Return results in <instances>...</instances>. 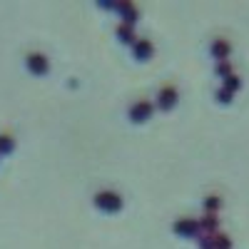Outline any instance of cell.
Masks as SVG:
<instances>
[{
	"instance_id": "obj_3",
	"label": "cell",
	"mask_w": 249,
	"mask_h": 249,
	"mask_svg": "<svg viewBox=\"0 0 249 249\" xmlns=\"http://www.w3.org/2000/svg\"><path fill=\"white\" fill-rule=\"evenodd\" d=\"M10 150H13V140H10L8 135H0V155L10 152Z\"/></svg>"
},
{
	"instance_id": "obj_2",
	"label": "cell",
	"mask_w": 249,
	"mask_h": 249,
	"mask_svg": "<svg viewBox=\"0 0 249 249\" xmlns=\"http://www.w3.org/2000/svg\"><path fill=\"white\" fill-rule=\"evenodd\" d=\"M95 202H97V207H102V210H110V207L117 210V207H120V197L112 195V192H100Z\"/></svg>"
},
{
	"instance_id": "obj_1",
	"label": "cell",
	"mask_w": 249,
	"mask_h": 249,
	"mask_svg": "<svg viewBox=\"0 0 249 249\" xmlns=\"http://www.w3.org/2000/svg\"><path fill=\"white\" fill-rule=\"evenodd\" d=\"M28 70H30V72H35V75L48 72V60H45V55H40V53H30V55H28Z\"/></svg>"
}]
</instances>
